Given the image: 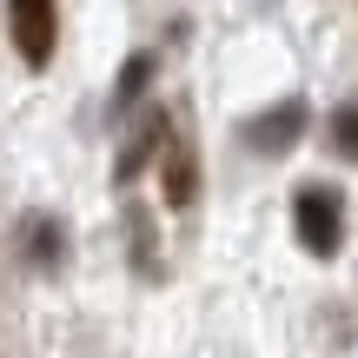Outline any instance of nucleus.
I'll return each mask as SVG.
<instances>
[{
    "instance_id": "1",
    "label": "nucleus",
    "mask_w": 358,
    "mask_h": 358,
    "mask_svg": "<svg viewBox=\"0 0 358 358\" xmlns=\"http://www.w3.org/2000/svg\"><path fill=\"white\" fill-rule=\"evenodd\" d=\"M292 226H299V239H306V252L332 259L338 239H345V206H338V192L332 186H299L292 192Z\"/></svg>"
},
{
    "instance_id": "2",
    "label": "nucleus",
    "mask_w": 358,
    "mask_h": 358,
    "mask_svg": "<svg viewBox=\"0 0 358 358\" xmlns=\"http://www.w3.org/2000/svg\"><path fill=\"white\" fill-rule=\"evenodd\" d=\"M7 34H13V53L27 66H47L53 40H60V7L53 0H7Z\"/></svg>"
},
{
    "instance_id": "3",
    "label": "nucleus",
    "mask_w": 358,
    "mask_h": 358,
    "mask_svg": "<svg viewBox=\"0 0 358 358\" xmlns=\"http://www.w3.org/2000/svg\"><path fill=\"white\" fill-rule=\"evenodd\" d=\"M299 133H306V100H279L245 120V146H259V153H285V146H299Z\"/></svg>"
},
{
    "instance_id": "4",
    "label": "nucleus",
    "mask_w": 358,
    "mask_h": 358,
    "mask_svg": "<svg viewBox=\"0 0 358 358\" xmlns=\"http://www.w3.org/2000/svg\"><path fill=\"white\" fill-rule=\"evenodd\" d=\"M199 199V159H192V140L166 133V206H192Z\"/></svg>"
},
{
    "instance_id": "5",
    "label": "nucleus",
    "mask_w": 358,
    "mask_h": 358,
    "mask_svg": "<svg viewBox=\"0 0 358 358\" xmlns=\"http://www.w3.org/2000/svg\"><path fill=\"white\" fill-rule=\"evenodd\" d=\"M153 146H166V120H159V113H153V120H146V127L127 140V153H120V166H113V179H120V186H127V179L140 173L146 159H153Z\"/></svg>"
},
{
    "instance_id": "6",
    "label": "nucleus",
    "mask_w": 358,
    "mask_h": 358,
    "mask_svg": "<svg viewBox=\"0 0 358 358\" xmlns=\"http://www.w3.org/2000/svg\"><path fill=\"white\" fill-rule=\"evenodd\" d=\"M146 80H153V60H146V53H133V60L120 66V87H113V113H127V106L140 100V93H146Z\"/></svg>"
},
{
    "instance_id": "7",
    "label": "nucleus",
    "mask_w": 358,
    "mask_h": 358,
    "mask_svg": "<svg viewBox=\"0 0 358 358\" xmlns=\"http://www.w3.org/2000/svg\"><path fill=\"white\" fill-rule=\"evenodd\" d=\"M332 153L358 159V106H338V113H332Z\"/></svg>"
},
{
    "instance_id": "8",
    "label": "nucleus",
    "mask_w": 358,
    "mask_h": 358,
    "mask_svg": "<svg viewBox=\"0 0 358 358\" xmlns=\"http://www.w3.org/2000/svg\"><path fill=\"white\" fill-rule=\"evenodd\" d=\"M27 239L40 245V266H53V259H60V232H53L47 219H34V226H27Z\"/></svg>"
}]
</instances>
